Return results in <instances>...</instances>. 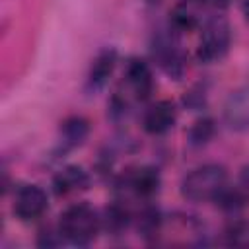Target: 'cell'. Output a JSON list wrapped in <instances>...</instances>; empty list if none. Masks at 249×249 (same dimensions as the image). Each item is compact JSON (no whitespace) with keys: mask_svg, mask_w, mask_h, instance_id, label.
<instances>
[{"mask_svg":"<svg viewBox=\"0 0 249 249\" xmlns=\"http://www.w3.org/2000/svg\"><path fill=\"white\" fill-rule=\"evenodd\" d=\"M49 206L47 193L39 185H23L18 189L16 198H14V214L23 220L31 222L37 220Z\"/></svg>","mask_w":249,"mask_h":249,"instance_id":"4","label":"cell"},{"mask_svg":"<svg viewBox=\"0 0 249 249\" xmlns=\"http://www.w3.org/2000/svg\"><path fill=\"white\" fill-rule=\"evenodd\" d=\"M124 76H126V82H128L132 93L136 95V99L144 101L150 97V93L154 89V78H152V70H150L146 60L130 58L126 64Z\"/></svg>","mask_w":249,"mask_h":249,"instance_id":"8","label":"cell"},{"mask_svg":"<svg viewBox=\"0 0 249 249\" xmlns=\"http://www.w3.org/2000/svg\"><path fill=\"white\" fill-rule=\"evenodd\" d=\"M241 10H243V16L249 21V0H241Z\"/></svg>","mask_w":249,"mask_h":249,"instance_id":"21","label":"cell"},{"mask_svg":"<svg viewBox=\"0 0 249 249\" xmlns=\"http://www.w3.org/2000/svg\"><path fill=\"white\" fill-rule=\"evenodd\" d=\"M200 2L208 8H214V10H224L230 4V0H200Z\"/></svg>","mask_w":249,"mask_h":249,"instance_id":"19","label":"cell"},{"mask_svg":"<svg viewBox=\"0 0 249 249\" xmlns=\"http://www.w3.org/2000/svg\"><path fill=\"white\" fill-rule=\"evenodd\" d=\"M175 119H177V109L171 101L167 99H161L158 103H154L146 113H144V130L148 134H154V136H160V134H165L167 130L173 128L175 124Z\"/></svg>","mask_w":249,"mask_h":249,"instance_id":"6","label":"cell"},{"mask_svg":"<svg viewBox=\"0 0 249 249\" xmlns=\"http://www.w3.org/2000/svg\"><path fill=\"white\" fill-rule=\"evenodd\" d=\"M126 185L128 189L140 196V198H150L152 195L158 193L160 189V171L156 167H150V165H144V167H138L134 169L128 179H126Z\"/></svg>","mask_w":249,"mask_h":249,"instance_id":"11","label":"cell"},{"mask_svg":"<svg viewBox=\"0 0 249 249\" xmlns=\"http://www.w3.org/2000/svg\"><path fill=\"white\" fill-rule=\"evenodd\" d=\"M171 23L179 31H189V29H193L196 25V19H195V16H193L191 10H187L185 6H179L171 14Z\"/></svg>","mask_w":249,"mask_h":249,"instance_id":"17","label":"cell"},{"mask_svg":"<svg viewBox=\"0 0 249 249\" xmlns=\"http://www.w3.org/2000/svg\"><path fill=\"white\" fill-rule=\"evenodd\" d=\"M228 173L218 163H206L185 175L181 181V195L193 202L214 200L216 195L226 187Z\"/></svg>","mask_w":249,"mask_h":249,"instance_id":"2","label":"cell"},{"mask_svg":"<svg viewBox=\"0 0 249 249\" xmlns=\"http://www.w3.org/2000/svg\"><path fill=\"white\" fill-rule=\"evenodd\" d=\"M214 121L210 117H200L193 123L189 128V144L191 146H204L212 136H214Z\"/></svg>","mask_w":249,"mask_h":249,"instance_id":"13","label":"cell"},{"mask_svg":"<svg viewBox=\"0 0 249 249\" xmlns=\"http://www.w3.org/2000/svg\"><path fill=\"white\" fill-rule=\"evenodd\" d=\"M241 183H243L245 189H249V167L243 169V173H241Z\"/></svg>","mask_w":249,"mask_h":249,"instance_id":"20","label":"cell"},{"mask_svg":"<svg viewBox=\"0 0 249 249\" xmlns=\"http://www.w3.org/2000/svg\"><path fill=\"white\" fill-rule=\"evenodd\" d=\"M230 43H231L230 23L222 16H216V18L208 19L202 27L200 41H198V47H196V56L202 62L220 60L228 53Z\"/></svg>","mask_w":249,"mask_h":249,"instance_id":"3","label":"cell"},{"mask_svg":"<svg viewBox=\"0 0 249 249\" xmlns=\"http://www.w3.org/2000/svg\"><path fill=\"white\" fill-rule=\"evenodd\" d=\"M154 56H156L158 64L165 70V74H169L175 80H181L185 62H183V54L177 47V41L173 37H158V41L154 43Z\"/></svg>","mask_w":249,"mask_h":249,"instance_id":"5","label":"cell"},{"mask_svg":"<svg viewBox=\"0 0 249 249\" xmlns=\"http://www.w3.org/2000/svg\"><path fill=\"white\" fill-rule=\"evenodd\" d=\"M224 210H237V208H241L243 206V202H245V195H243V191L241 189H230L228 185L216 195V198H214Z\"/></svg>","mask_w":249,"mask_h":249,"instance_id":"15","label":"cell"},{"mask_svg":"<svg viewBox=\"0 0 249 249\" xmlns=\"http://www.w3.org/2000/svg\"><path fill=\"white\" fill-rule=\"evenodd\" d=\"M60 132H62V138H64V144L68 146H78L86 140L88 132H89V123L84 119V117H68L62 126H60Z\"/></svg>","mask_w":249,"mask_h":249,"instance_id":"12","label":"cell"},{"mask_svg":"<svg viewBox=\"0 0 249 249\" xmlns=\"http://www.w3.org/2000/svg\"><path fill=\"white\" fill-rule=\"evenodd\" d=\"M53 187L58 196L80 193L89 187V175L80 165H66L53 177Z\"/></svg>","mask_w":249,"mask_h":249,"instance_id":"9","label":"cell"},{"mask_svg":"<svg viewBox=\"0 0 249 249\" xmlns=\"http://www.w3.org/2000/svg\"><path fill=\"white\" fill-rule=\"evenodd\" d=\"M99 228H101V218L91 206L84 202L68 206L60 214V222H58V231L72 245H89L97 237Z\"/></svg>","mask_w":249,"mask_h":249,"instance_id":"1","label":"cell"},{"mask_svg":"<svg viewBox=\"0 0 249 249\" xmlns=\"http://www.w3.org/2000/svg\"><path fill=\"white\" fill-rule=\"evenodd\" d=\"M224 121L230 128H249V86L235 89L224 105Z\"/></svg>","mask_w":249,"mask_h":249,"instance_id":"7","label":"cell"},{"mask_svg":"<svg viewBox=\"0 0 249 249\" xmlns=\"http://www.w3.org/2000/svg\"><path fill=\"white\" fill-rule=\"evenodd\" d=\"M103 222H105V228H107L109 231L119 233V231H123V230L128 226V212H126V208H123L121 204H113V206H109V208L105 210Z\"/></svg>","mask_w":249,"mask_h":249,"instance_id":"14","label":"cell"},{"mask_svg":"<svg viewBox=\"0 0 249 249\" xmlns=\"http://www.w3.org/2000/svg\"><path fill=\"white\" fill-rule=\"evenodd\" d=\"M228 243L231 245H249V224L235 222L228 228Z\"/></svg>","mask_w":249,"mask_h":249,"instance_id":"18","label":"cell"},{"mask_svg":"<svg viewBox=\"0 0 249 249\" xmlns=\"http://www.w3.org/2000/svg\"><path fill=\"white\" fill-rule=\"evenodd\" d=\"M161 228V216L156 208H144L140 218H138V230L142 231V235H156Z\"/></svg>","mask_w":249,"mask_h":249,"instance_id":"16","label":"cell"},{"mask_svg":"<svg viewBox=\"0 0 249 249\" xmlns=\"http://www.w3.org/2000/svg\"><path fill=\"white\" fill-rule=\"evenodd\" d=\"M115 66H117V51L111 49V47L99 51L97 56L93 58L91 68H89V74H88V88L91 91L101 89L107 84V80L111 78Z\"/></svg>","mask_w":249,"mask_h":249,"instance_id":"10","label":"cell"}]
</instances>
